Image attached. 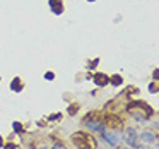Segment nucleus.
Segmentation results:
<instances>
[{
  "mask_svg": "<svg viewBox=\"0 0 159 149\" xmlns=\"http://www.w3.org/2000/svg\"><path fill=\"white\" fill-rule=\"evenodd\" d=\"M14 132L16 134H21L22 132V125L19 123V122H14Z\"/></svg>",
  "mask_w": 159,
  "mask_h": 149,
  "instance_id": "10",
  "label": "nucleus"
},
{
  "mask_svg": "<svg viewBox=\"0 0 159 149\" xmlns=\"http://www.w3.org/2000/svg\"><path fill=\"white\" fill-rule=\"evenodd\" d=\"M77 108H79V106H77V105H72V106H70V108H69V113H70V115H74V113H77Z\"/></svg>",
  "mask_w": 159,
  "mask_h": 149,
  "instance_id": "12",
  "label": "nucleus"
},
{
  "mask_svg": "<svg viewBox=\"0 0 159 149\" xmlns=\"http://www.w3.org/2000/svg\"><path fill=\"white\" fill-rule=\"evenodd\" d=\"M21 89H22V84H21V81H19V79H14V81H12V91H16V93H19Z\"/></svg>",
  "mask_w": 159,
  "mask_h": 149,
  "instance_id": "9",
  "label": "nucleus"
},
{
  "mask_svg": "<svg viewBox=\"0 0 159 149\" xmlns=\"http://www.w3.org/2000/svg\"><path fill=\"white\" fill-rule=\"evenodd\" d=\"M50 7L55 14H62L63 12V5H62V0H50Z\"/></svg>",
  "mask_w": 159,
  "mask_h": 149,
  "instance_id": "6",
  "label": "nucleus"
},
{
  "mask_svg": "<svg viewBox=\"0 0 159 149\" xmlns=\"http://www.w3.org/2000/svg\"><path fill=\"white\" fill-rule=\"evenodd\" d=\"M108 76H104V74H96V76H94V82L98 84V86H106L108 84Z\"/></svg>",
  "mask_w": 159,
  "mask_h": 149,
  "instance_id": "7",
  "label": "nucleus"
},
{
  "mask_svg": "<svg viewBox=\"0 0 159 149\" xmlns=\"http://www.w3.org/2000/svg\"><path fill=\"white\" fill-rule=\"evenodd\" d=\"M5 149H17V147H16V144H7V146H5Z\"/></svg>",
  "mask_w": 159,
  "mask_h": 149,
  "instance_id": "14",
  "label": "nucleus"
},
{
  "mask_svg": "<svg viewBox=\"0 0 159 149\" xmlns=\"http://www.w3.org/2000/svg\"><path fill=\"white\" fill-rule=\"evenodd\" d=\"M72 142L75 144L77 149H98L96 139L86 132H75L72 135Z\"/></svg>",
  "mask_w": 159,
  "mask_h": 149,
  "instance_id": "1",
  "label": "nucleus"
},
{
  "mask_svg": "<svg viewBox=\"0 0 159 149\" xmlns=\"http://www.w3.org/2000/svg\"><path fill=\"white\" fill-rule=\"evenodd\" d=\"M53 149H65V147H63V146H60V144H57V146H55V147H53Z\"/></svg>",
  "mask_w": 159,
  "mask_h": 149,
  "instance_id": "15",
  "label": "nucleus"
},
{
  "mask_svg": "<svg viewBox=\"0 0 159 149\" xmlns=\"http://www.w3.org/2000/svg\"><path fill=\"white\" fill-rule=\"evenodd\" d=\"M101 134H103V139H104V141H106L110 146H116L118 141H120V139H118L115 134H108V132H104V130L101 132Z\"/></svg>",
  "mask_w": 159,
  "mask_h": 149,
  "instance_id": "5",
  "label": "nucleus"
},
{
  "mask_svg": "<svg viewBox=\"0 0 159 149\" xmlns=\"http://www.w3.org/2000/svg\"><path fill=\"white\" fill-rule=\"evenodd\" d=\"M125 139H127V142L132 146V147L137 146V137H135V130H134V128H127V130H125Z\"/></svg>",
  "mask_w": 159,
  "mask_h": 149,
  "instance_id": "4",
  "label": "nucleus"
},
{
  "mask_svg": "<svg viewBox=\"0 0 159 149\" xmlns=\"http://www.w3.org/2000/svg\"><path fill=\"white\" fill-rule=\"evenodd\" d=\"M104 123H108L111 128H115V130H116V128H121V123H123V122H121L120 117H115V115H106V117H104Z\"/></svg>",
  "mask_w": 159,
  "mask_h": 149,
  "instance_id": "3",
  "label": "nucleus"
},
{
  "mask_svg": "<svg viewBox=\"0 0 159 149\" xmlns=\"http://www.w3.org/2000/svg\"><path fill=\"white\" fill-rule=\"evenodd\" d=\"M41 149H45V147H41Z\"/></svg>",
  "mask_w": 159,
  "mask_h": 149,
  "instance_id": "17",
  "label": "nucleus"
},
{
  "mask_svg": "<svg viewBox=\"0 0 159 149\" xmlns=\"http://www.w3.org/2000/svg\"><path fill=\"white\" fill-rule=\"evenodd\" d=\"M111 82H113L115 86H120V84H121V77L120 76H115L113 79H111Z\"/></svg>",
  "mask_w": 159,
  "mask_h": 149,
  "instance_id": "11",
  "label": "nucleus"
},
{
  "mask_svg": "<svg viewBox=\"0 0 159 149\" xmlns=\"http://www.w3.org/2000/svg\"><path fill=\"white\" fill-rule=\"evenodd\" d=\"M2 146H4V141H2V137H0V147H2Z\"/></svg>",
  "mask_w": 159,
  "mask_h": 149,
  "instance_id": "16",
  "label": "nucleus"
},
{
  "mask_svg": "<svg viewBox=\"0 0 159 149\" xmlns=\"http://www.w3.org/2000/svg\"><path fill=\"white\" fill-rule=\"evenodd\" d=\"M140 141H144V142H154V134L152 132H142L140 134Z\"/></svg>",
  "mask_w": 159,
  "mask_h": 149,
  "instance_id": "8",
  "label": "nucleus"
},
{
  "mask_svg": "<svg viewBox=\"0 0 159 149\" xmlns=\"http://www.w3.org/2000/svg\"><path fill=\"white\" fill-rule=\"evenodd\" d=\"M45 77H46V79H50V81H52V79H53V77H55V76H53L52 72H46V74H45Z\"/></svg>",
  "mask_w": 159,
  "mask_h": 149,
  "instance_id": "13",
  "label": "nucleus"
},
{
  "mask_svg": "<svg viewBox=\"0 0 159 149\" xmlns=\"http://www.w3.org/2000/svg\"><path fill=\"white\" fill-rule=\"evenodd\" d=\"M84 125H86L89 130H94V132H103L104 130V123L101 120H93V118L87 117L86 120H84Z\"/></svg>",
  "mask_w": 159,
  "mask_h": 149,
  "instance_id": "2",
  "label": "nucleus"
}]
</instances>
